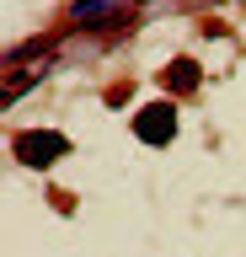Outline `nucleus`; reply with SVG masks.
<instances>
[{
    "label": "nucleus",
    "instance_id": "f257e3e1",
    "mask_svg": "<svg viewBox=\"0 0 246 257\" xmlns=\"http://www.w3.org/2000/svg\"><path fill=\"white\" fill-rule=\"evenodd\" d=\"M11 150H17L22 166H38V172H43V166H54V161L70 150V140L65 134H49V128H27V134L11 140Z\"/></svg>",
    "mask_w": 246,
    "mask_h": 257
},
{
    "label": "nucleus",
    "instance_id": "f03ea898",
    "mask_svg": "<svg viewBox=\"0 0 246 257\" xmlns=\"http://www.w3.org/2000/svg\"><path fill=\"white\" fill-rule=\"evenodd\" d=\"M134 134L145 145H166L177 140V102H150V107L134 112Z\"/></svg>",
    "mask_w": 246,
    "mask_h": 257
},
{
    "label": "nucleus",
    "instance_id": "7ed1b4c3",
    "mask_svg": "<svg viewBox=\"0 0 246 257\" xmlns=\"http://www.w3.org/2000/svg\"><path fill=\"white\" fill-rule=\"evenodd\" d=\"M198 80H203L198 59H171V64L161 70V86H166L171 96H193V91H198Z\"/></svg>",
    "mask_w": 246,
    "mask_h": 257
},
{
    "label": "nucleus",
    "instance_id": "20e7f679",
    "mask_svg": "<svg viewBox=\"0 0 246 257\" xmlns=\"http://www.w3.org/2000/svg\"><path fill=\"white\" fill-rule=\"evenodd\" d=\"M54 48V38H33V43H22L17 54H11V64H22V59H38V54H49Z\"/></svg>",
    "mask_w": 246,
    "mask_h": 257
}]
</instances>
